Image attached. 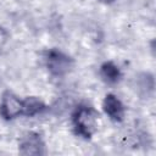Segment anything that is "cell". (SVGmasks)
<instances>
[{
	"label": "cell",
	"instance_id": "obj_1",
	"mask_svg": "<svg viewBox=\"0 0 156 156\" xmlns=\"http://www.w3.org/2000/svg\"><path fill=\"white\" fill-rule=\"evenodd\" d=\"M74 124L79 134L84 136H89L95 127V117L89 108L80 107L74 116Z\"/></svg>",
	"mask_w": 156,
	"mask_h": 156
},
{
	"label": "cell",
	"instance_id": "obj_2",
	"mask_svg": "<svg viewBox=\"0 0 156 156\" xmlns=\"http://www.w3.org/2000/svg\"><path fill=\"white\" fill-rule=\"evenodd\" d=\"M21 111H22V102L12 94L5 95L1 104V113L7 118H12L18 113H21Z\"/></svg>",
	"mask_w": 156,
	"mask_h": 156
},
{
	"label": "cell",
	"instance_id": "obj_3",
	"mask_svg": "<svg viewBox=\"0 0 156 156\" xmlns=\"http://www.w3.org/2000/svg\"><path fill=\"white\" fill-rule=\"evenodd\" d=\"M105 112L115 121H121L123 117V106L119 100L113 95H107L104 101Z\"/></svg>",
	"mask_w": 156,
	"mask_h": 156
},
{
	"label": "cell",
	"instance_id": "obj_4",
	"mask_svg": "<svg viewBox=\"0 0 156 156\" xmlns=\"http://www.w3.org/2000/svg\"><path fill=\"white\" fill-rule=\"evenodd\" d=\"M49 66L51 71L62 73L68 68V58L60 52H52L49 57Z\"/></svg>",
	"mask_w": 156,
	"mask_h": 156
},
{
	"label": "cell",
	"instance_id": "obj_5",
	"mask_svg": "<svg viewBox=\"0 0 156 156\" xmlns=\"http://www.w3.org/2000/svg\"><path fill=\"white\" fill-rule=\"evenodd\" d=\"M41 108V102L37 99H27L23 104H22V111L24 115H34L37 112H39Z\"/></svg>",
	"mask_w": 156,
	"mask_h": 156
},
{
	"label": "cell",
	"instance_id": "obj_6",
	"mask_svg": "<svg viewBox=\"0 0 156 156\" xmlns=\"http://www.w3.org/2000/svg\"><path fill=\"white\" fill-rule=\"evenodd\" d=\"M101 74L105 80L108 83H113L118 79V69L112 65V63H106L101 68Z\"/></svg>",
	"mask_w": 156,
	"mask_h": 156
},
{
	"label": "cell",
	"instance_id": "obj_7",
	"mask_svg": "<svg viewBox=\"0 0 156 156\" xmlns=\"http://www.w3.org/2000/svg\"><path fill=\"white\" fill-rule=\"evenodd\" d=\"M102 1H112V0H102Z\"/></svg>",
	"mask_w": 156,
	"mask_h": 156
}]
</instances>
